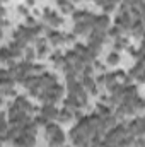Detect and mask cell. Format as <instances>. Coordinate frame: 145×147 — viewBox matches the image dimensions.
Here are the masks:
<instances>
[{
	"label": "cell",
	"instance_id": "6da1fadb",
	"mask_svg": "<svg viewBox=\"0 0 145 147\" xmlns=\"http://www.w3.org/2000/svg\"><path fill=\"white\" fill-rule=\"evenodd\" d=\"M10 111H22V113H31L33 111V106L29 105V101L22 96H17L15 98V103L12 105Z\"/></svg>",
	"mask_w": 145,
	"mask_h": 147
},
{
	"label": "cell",
	"instance_id": "7a4b0ae2",
	"mask_svg": "<svg viewBox=\"0 0 145 147\" xmlns=\"http://www.w3.org/2000/svg\"><path fill=\"white\" fill-rule=\"evenodd\" d=\"M44 21L50 24V26H55V28H58L62 22H63V19L58 16V14H55L53 10H50V9H44Z\"/></svg>",
	"mask_w": 145,
	"mask_h": 147
},
{
	"label": "cell",
	"instance_id": "3957f363",
	"mask_svg": "<svg viewBox=\"0 0 145 147\" xmlns=\"http://www.w3.org/2000/svg\"><path fill=\"white\" fill-rule=\"evenodd\" d=\"M109 28V17L108 16H96L92 21V29L96 31H104Z\"/></svg>",
	"mask_w": 145,
	"mask_h": 147
},
{
	"label": "cell",
	"instance_id": "277c9868",
	"mask_svg": "<svg viewBox=\"0 0 145 147\" xmlns=\"http://www.w3.org/2000/svg\"><path fill=\"white\" fill-rule=\"evenodd\" d=\"M126 132L132 134V135H142V132H144V118L133 120V121L128 125V130H126Z\"/></svg>",
	"mask_w": 145,
	"mask_h": 147
},
{
	"label": "cell",
	"instance_id": "5b68a950",
	"mask_svg": "<svg viewBox=\"0 0 145 147\" xmlns=\"http://www.w3.org/2000/svg\"><path fill=\"white\" fill-rule=\"evenodd\" d=\"M14 140H15L14 144H15L17 147H31L33 144H34V137L26 135V134H19Z\"/></svg>",
	"mask_w": 145,
	"mask_h": 147
},
{
	"label": "cell",
	"instance_id": "8992f818",
	"mask_svg": "<svg viewBox=\"0 0 145 147\" xmlns=\"http://www.w3.org/2000/svg\"><path fill=\"white\" fill-rule=\"evenodd\" d=\"M65 106H67L68 110H80V108L84 106V103H82L77 96H72V94H70V96L65 99Z\"/></svg>",
	"mask_w": 145,
	"mask_h": 147
},
{
	"label": "cell",
	"instance_id": "52a82bcc",
	"mask_svg": "<svg viewBox=\"0 0 145 147\" xmlns=\"http://www.w3.org/2000/svg\"><path fill=\"white\" fill-rule=\"evenodd\" d=\"M56 115H58V111L53 105H44L41 110V116H44L46 120H53V118H56Z\"/></svg>",
	"mask_w": 145,
	"mask_h": 147
},
{
	"label": "cell",
	"instance_id": "ba28073f",
	"mask_svg": "<svg viewBox=\"0 0 145 147\" xmlns=\"http://www.w3.org/2000/svg\"><path fill=\"white\" fill-rule=\"evenodd\" d=\"M91 24L89 22H85V21H80V22H77L75 24V34H80V36H84V34H87L89 31H91Z\"/></svg>",
	"mask_w": 145,
	"mask_h": 147
},
{
	"label": "cell",
	"instance_id": "9c48e42d",
	"mask_svg": "<svg viewBox=\"0 0 145 147\" xmlns=\"http://www.w3.org/2000/svg\"><path fill=\"white\" fill-rule=\"evenodd\" d=\"M38 132V125L36 123H24L22 127H21V134H26V135H31V137H34Z\"/></svg>",
	"mask_w": 145,
	"mask_h": 147
},
{
	"label": "cell",
	"instance_id": "30bf717a",
	"mask_svg": "<svg viewBox=\"0 0 145 147\" xmlns=\"http://www.w3.org/2000/svg\"><path fill=\"white\" fill-rule=\"evenodd\" d=\"M7 50H9V55H10V57H19V55L22 53V50H24V45L19 43V41H15V43H12Z\"/></svg>",
	"mask_w": 145,
	"mask_h": 147
},
{
	"label": "cell",
	"instance_id": "8fae6325",
	"mask_svg": "<svg viewBox=\"0 0 145 147\" xmlns=\"http://www.w3.org/2000/svg\"><path fill=\"white\" fill-rule=\"evenodd\" d=\"M82 86H85L92 94H97V87H96V82L92 80V77L91 75H84V79H82Z\"/></svg>",
	"mask_w": 145,
	"mask_h": 147
},
{
	"label": "cell",
	"instance_id": "7c38bea8",
	"mask_svg": "<svg viewBox=\"0 0 145 147\" xmlns=\"http://www.w3.org/2000/svg\"><path fill=\"white\" fill-rule=\"evenodd\" d=\"M63 140H65V135H63V132L60 130L56 135H53L51 139H50V147H58L63 144Z\"/></svg>",
	"mask_w": 145,
	"mask_h": 147
},
{
	"label": "cell",
	"instance_id": "4fadbf2b",
	"mask_svg": "<svg viewBox=\"0 0 145 147\" xmlns=\"http://www.w3.org/2000/svg\"><path fill=\"white\" fill-rule=\"evenodd\" d=\"M56 118L60 120V121H63V123H67V121H70L73 118L72 111L68 110V108H65V110H60L58 111V115H56Z\"/></svg>",
	"mask_w": 145,
	"mask_h": 147
},
{
	"label": "cell",
	"instance_id": "5bb4252c",
	"mask_svg": "<svg viewBox=\"0 0 145 147\" xmlns=\"http://www.w3.org/2000/svg\"><path fill=\"white\" fill-rule=\"evenodd\" d=\"M60 130H62V128H60L58 125H55V123H48V125H46V137H48V139H51V137H53V135H56Z\"/></svg>",
	"mask_w": 145,
	"mask_h": 147
},
{
	"label": "cell",
	"instance_id": "9a60e30c",
	"mask_svg": "<svg viewBox=\"0 0 145 147\" xmlns=\"http://www.w3.org/2000/svg\"><path fill=\"white\" fill-rule=\"evenodd\" d=\"M5 134H7V139H9V140H14V139H15V137L21 134V127L14 125V127H12V128H9Z\"/></svg>",
	"mask_w": 145,
	"mask_h": 147
},
{
	"label": "cell",
	"instance_id": "2e32d148",
	"mask_svg": "<svg viewBox=\"0 0 145 147\" xmlns=\"http://www.w3.org/2000/svg\"><path fill=\"white\" fill-rule=\"evenodd\" d=\"M142 70H144V62H142V60H138L137 67L133 69V75H135V77H137V79H138L140 82L144 80V75H142Z\"/></svg>",
	"mask_w": 145,
	"mask_h": 147
},
{
	"label": "cell",
	"instance_id": "e0dca14e",
	"mask_svg": "<svg viewBox=\"0 0 145 147\" xmlns=\"http://www.w3.org/2000/svg\"><path fill=\"white\" fill-rule=\"evenodd\" d=\"M50 41H51L53 45H60V43L63 41V36H62L60 33H56V31H55V33H51V34H50Z\"/></svg>",
	"mask_w": 145,
	"mask_h": 147
},
{
	"label": "cell",
	"instance_id": "ac0fdd59",
	"mask_svg": "<svg viewBox=\"0 0 145 147\" xmlns=\"http://www.w3.org/2000/svg\"><path fill=\"white\" fill-rule=\"evenodd\" d=\"M10 55H9V50L7 48H2L0 50V62H9Z\"/></svg>",
	"mask_w": 145,
	"mask_h": 147
},
{
	"label": "cell",
	"instance_id": "d6986e66",
	"mask_svg": "<svg viewBox=\"0 0 145 147\" xmlns=\"http://www.w3.org/2000/svg\"><path fill=\"white\" fill-rule=\"evenodd\" d=\"M123 46H126V39L121 36H118V39L114 41V48L116 50H119V48H123Z\"/></svg>",
	"mask_w": 145,
	"mask_h": 147
},
{
	"label": "cell",
	"instance_id": "ffe728a7",
	"mask_svg": "<svg viewBox=\"0 0 145 147\" xmlns=\"http://www.w3.org/2000/svg\"><path fill=\"white\" fill-rule=\"evenodd\" d=\"M118 60H119V55H118V53H111V55L108 57V63H109V65L118 63Z\"/></svg>",
	"mask_w": 145,
	"mask_h": 147
},
{
	"label": "cell",
	"instance_id": "44dd1931",
	"mask_svg": "<svg viewBox=\"0 0 145 147\" xmlns=\"http://www.w3.org/2000/svg\"><path fill=\"white\" fill-rule=\"evenodd\" d=\"M5 132H7V121H5V118H0V135Z\"/></svg>",
	"mask_w": 145,
	"mask_h": 147
},
{
	"label": "cell",
	"instance_id": "7402d4cb",
	"mask_svg": "<svg viewBox=\"0 0 145 147\" xmlns=\"http://www.w3.org/2000/svg\"><path fill=\"white\" fill-rule=\"evenodd\" d=\"M31 72H44V67H43V65H33V67H31Z\"/></svg>",
	"mask_w": 145,
	"mask_h": 147
},
{
	"label": "cell",
	"instance_id": "603a6c76",
	"mask_svg": "<svg viewBox=\"0 0 145 147\" xmlns=\"http://www.w3.org/2000/svg\"><path fill=\"white\" fill-rule=\"evenodd\" d=\"M109 34H111V36H121V28H113Z\"/></svg>",
	"mask_w": 145,
	"mask_h": 147
},
{
	"label": "cell",
	"instance_id": "cb8c5ba5",
	"mask_svg": "<svg viewBox=\"0 0 145 147\" xmlns=\"http://www.w3.org/2000/svg\"><path fill=\"white\" fill-rule=\"evenodd\" d=\"M46 123V118L44 116H38L36 118V125H44Z\"/></svg>",
	"mask_w": 145,
	"mask_h": 147
},
{
	"label": "cell",
	"instance_id": "d4e9b609",
	"mask_svg": "<svg viewBox=\"0 0 145 147\" xmlns=\"http://www.w3.org/2000/svg\"><path fill=\"white\" fill-rule=\"evenodd\" d=\"M28 24H29V26H36V21H34L33 17H28Z\"/></svg>",
	"mask_w": 145,
	"mask_h": 147
},
{
	"label": "cell",
	"instance_id": "484cf974",
	"mask_svg": "<svg viewBox=\"0 0 145 147\" xmlns=\"http://www.w3.org/2000/svg\"><path fill=\"white\" fill-rule=\"evenodd\" d=\"M33 55H34V51H33V50H28V58H29V60L33 58Z\"/></svg>",
	"mask_w": 145,
	"mask_h": 147
},
{
	"label": "cell",
	"instance_id": "4316f807",
	"mask_svg": "<svg viewBox=\"0 0 145 147\" xmlns=\"http://www.w3.org/2000/svg\"><path fill=\"white\" fill-rule=\"evenodd\" d=\"M65 39H67V41H73V36H72V34H68V36L65 38Z\"/></svg>",
	"mask_w": 145,
	"mask_h": 147
},
{
	"label": "cell",
	"instance_id": "83f0119b",
	"mask_svg": "<svg viewBox=\"0 0 145 147\" xmlns=\"http://www.w3.org/2000/svg\"><path fill=\"white\" fill-rule=\"evenodd\" d=\"M2 142H3V139H2V135H0V147H2Z\"/></svg>",
	"mask_w": 145,
	"mask_h": 147
},
{
	"label": "cell",
	"instance_id": "f1b7e54d",
	"mask_svg": "<svg viewBox=\"0 0 145 147\" xmlns=\"http://www.w3.org/2000/svg\"><path fill=\"white\" fill-rule=\"evenodd\" d=\"M0 106H2V99H0Z\"/></svg>",
	"mask_w": 145,
	"mask_h": 147
},
{
	"label": "cell",
	"instance_id": "f546056e",
	"mask_svg": "<svg viewBox=\"0 0 145 147\" xmlns=\"http://www.w3.org/2000/svg\"><path fill=\"white\" fill-rule=\"evenodd\" d=\"M0 2H3V0H0Z\"/></svg>",
	"mask_w": 145,
	"mask_h": 147
}]
</instances>
